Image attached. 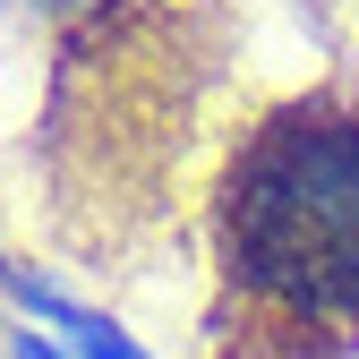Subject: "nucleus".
Instances as JSON below:
<instances>
[{"label":"nucleus","instance_id":"3","mask_svg":"<svg viewBox=\"0 0 359 359\" xmlns=\"http://www.w3.org/2000/svg\"><path fill=\"white\" fill-rule=\"evenodd\" d=\"M0 9H18L34 26H95V18H120L128 0H0Z\"/></svg>","mask_w":359,"mask_h":359},{"label":"nucleus","instance_id":"1","mask_svg":"<svg viewBox=\"0 0 359 359\" xmlns=\"http://www.w3.org/2000/svg\"><path fill=\"white\" fill-rule=\"evenodd\" d=\"M214 265L274 342H359V103L291 95L214 180Z\"/></svg>","mask_w":359,"mask_h":359},{"label":"nucleus","instance_id":"2","mask_svg":"<svg viewBox=\"0 0 359 359\" xmlns=\"http://www.w3.org/2000/svg\"><path fill=\"white\" fill-rule=\"evenodd\" d=\"M9 291H18V299L34 308V317H52V325L69 334V351H77V359H146V351L128 342V334H120L111 317H95V308H77V299L43 291V283H18V274H9Z\"/></svg>","mask_w":359,"mask_h":359}]
</instances>
